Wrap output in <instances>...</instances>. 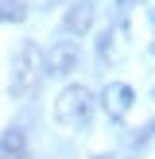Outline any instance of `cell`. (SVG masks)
I'll return each mask as SVG.
<instances>
[{"label": "cell", "mask_w": 155, "mask_h": 159, "mask_svg": "<svg viewBox=\"0 0 155 159\" xmlns=\"http://www.w3.org/2000/svg\"><path fill=\"white\" fill-rule=\"evenodd\" d=\"M132 105H136L132 85H124V82H108L105 85V93H101V109H105L113 120H124V116L132 113Z\"/></svg>", "instance_id": "obj_4"}, {"label": "cell", "mask_w": 155, "mask_h": 159, "mask_svg": "<svg viewBox=\"0 0 155 159\" xmlns=\"http://www.w3.org/2000/svg\"><path fill=\"white\" fill-rule=\"evenodd\" d=\"M93 12H97V4H93V0H74V4H70V12H66V20H62V27H66L70 35H85V31H89V23H93Z\"/></svg>", "instance_id": "obj_6"}, {"label": "cell", "mask_w": 155, "mask_h": 159, "mask_svg": "<svg viewBox=\"0 0 155 159\" xmlns=\"http://www.w3.org/2000/svg\"><path fill=\"white\" fill-rule=\"evenodd\" d=\"M151 51H155V47H151Z\"/></svg>", "instance_id": "obj_11"}, {"label": "cell", "mask_w": 155, "mask_h": 159, "mask_svg": "<svg viewBox=\"0 0 155 159\" xmlns=\"http://www.w3.org/2000/svg\"><path fill=\"white\" fill-rule=\"evenodd\" d=\"M78 43H70V39H58V43H51L43 51V70L46 74H74L78 70Z\"/></svg>", "instance_id": "obj_3"}, {"label": "cell", "mask_w": 155, "mask_h": 159, "mask_svg": "<svg viewBox=\"0 0 155 159\" xmlns=\"http://www.w3.org/2000/svg\"><path fill=\"white\" fill-rule=\"evenodd\" d=\"M27 16V4L23 0H0V20L4 23H20Z\"/></svg>", "instance_id": "obj_8"}, {"label": "cell", "mask_w": 155, "mask_h": 159, "mask_svg": "<svg viewBox=\"0 0 155 159\" xmlns=\"http://www.w3.org/2000/svg\"><path fill=\"white\" fill-rule=\"evenodd\" d=\"M46 78L43 70V47L39 43H23L20 54H16V70H12V93L16 97H31V93L39 89V82Z\"/></svg>", "instance_id": "obj_1"}, {"label": "cell", "mask_w": 155, "mask_h": 159, "mask_svg": "<svg viewBox=\"0 0 155 159\" xmlns=\"http://www.w3.org/2000/svg\"><path fill=\"white\" fill-rule=\"evenodd\" d=\"M58 4H66V0H46V8H58Z\"/></svg>", "instance_id": "obj_9"}, {"label": "cell", "mask_w": 155, "mask_h": 159, "mask_svg": "<svg viewBox=\"0 0 155 159\" xmlns=\"http://www.w3.org/2000/svg\"><path fill=\"white\" fill-rule=\"evenodd\" d=\"M0 159H27V136L20 128L0 132Z\"/></svg>", "instance_id": "obj_7"}, {"label": "cell", "mask_w": 155, "mask_h": 159, "mask_svg": "<svg viewBox=\"0 0 155 159\" xmlns=\"http://www.w3.org/2000/svg\"><path fill=\"white\" fill-rule=\"evenodd\" d=\"M151 20H155V8H151Z\"/></svg>", "instance_id": "obj_10"}, {"label": "cell", "mask_w": 155, "mask_h": 159, "mask_svg": "<svg viewBox=\"0 0 155 159\" xmlns=\"http://www.w3.org/2000/svg\"><path fill=\"white\" fill-rule=\"evenodd\" d=\"M93 116V93L85 85H66L54 101V120L62 128H85Z\"/></svg>", "instance_id": "obj_2"}, {"label": "cell", "mask_w": 155, "mask_h": 159, "mask_svg": "<svg viewBox=\"0 0 155 159\" xmlns=\"http://www.w3.org/2000/svg\"><path fill=\"white\" fill-rule=\"evenodd\" d=\"M128 31H124V20H116L113 27H105V35H101V43H97V54H101V62H120L124 58V47H128Z\"/></svg>", "instance_id": "obj_5"}]
</instances>
